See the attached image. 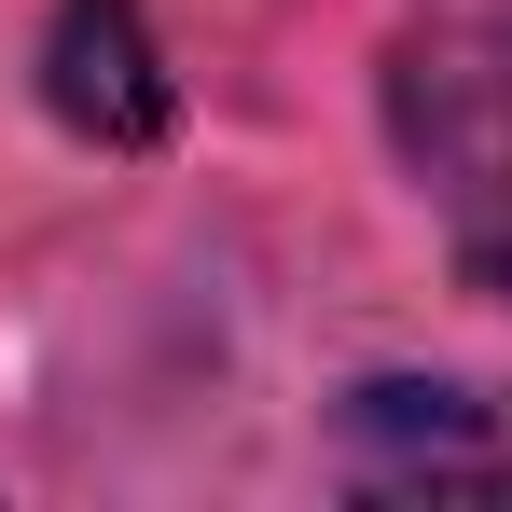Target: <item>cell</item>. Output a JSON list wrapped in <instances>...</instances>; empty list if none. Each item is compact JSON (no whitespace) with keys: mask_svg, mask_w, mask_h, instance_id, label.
I'll return each mask as SVG.
<instances>
[{"mask_svg":"<svg viewBox=\"0 0 512 512\" xmlns=\"http://www.w3.org/2000/svg\"><path fill=\"white\" fill-rule=\"evenodd\" d=\"M333 471L360 499H443V485H512V402L457 374H360L333 402Z\"/></svg>","mask_w":512,"mask_h":512,"instance_id":"2","label":"cell"},{"mask_svg":"<svg viewBox=\"0 0 512 512\" xmlns=\"http://www.w3.org/2000/svg\"><path fill=\"white\" fill-rule=\"evenodd\" d=\"M388 139L443 236H485L512 208V28H416L388 42Z\"/></svg>","mask_w":512,"mask_h":512,"instance_id":"1","label":"cell"},{"mask_svg":"<svg viewBox=\"0 0 512 512\" xmlns=\"http://www.w3.org/2000/svg\"><path fill=\"white\" fill-rule=\"evenodd\" d=\"M42 111L97 139V153H153L180 125V84L167 56H153V14L139 0H56V28H42Z\"/></svg>","mask_w":512,"mask_h":512,"instance_id":"3","label":"cell"},{"mask_svg":"<svg viewBox=\"0 0 512 512\" xmlns=\"http://www.w3.org/2000/svg\"><path fill=\"white\" fill-rule=\"evenodd\" d=\"M457 277H471V291H499V305H512V208L485 222V236H457Z\"/></svg>","mask_w":512,"mask_h":512,"instance_id":"4","label":"cell"}]
</instances>
